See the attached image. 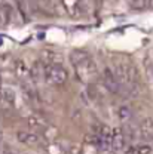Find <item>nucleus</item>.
Listing matches in <instances>:
<instances>
[{
	"mask_svg": "<svg viewBox=\"0 0 153 154\" xmlns=\"http://www.w3.org/2000/svg\"><path fill=\"white\" fill-rule=\"evenodd\" d=\"M70 61H72V65L75 68L77 79L80 82L92 85V82H95L97 77L100 76L97 64L94 62V59L88 55V52H85V51H73L70 54Z\"/></svg>",
	"mask_w": 153,
	"mask_h": 154,
	"instance_id": "nucleus-1",
	"label": "nucleus"
},
{
	"mask_svg": "<svg viewBox=\"0 0 153 154\" xmlns=\"http://www.w3.org/2000/svg\"><path fill=\"white\" fill-rule=\"evenodd\" d=\"M67 70L62 65H45V79L51 85H64L67 82Z\"/></svg>",
	"mask_w": 153,
	"mask_h": 154,
	"instance_id": "nucleus-2",
	"label": "nucleus"
},
{
	"mask_svg": "<svg viewBox=\"0 0 153 154\" xmlns=\"http://www.w3.org/2000/svg\"><path fill=\"white\" fill-rule=\"evenodd\" d=\"M103 83H104L106 89L109 92H112V94H116V95L125 94L123 92V88L116 80L115 74H113V70H110V68H104V71H103Z\"/></svg>",
	"mask_w": 153,
	"mask_h": 154,
	"instance_id": "nucleus-3",
	"label": "nucleus"
},
{
	"mask_svg": "<svg viewBox=\"0 0 153 154\" xmlns=\"http://www.w3.org/2000/svg\"><path fill=\"white\" fill-rule=\"evenodd\" d=\"M62 59H64L62 55L54 51H42V55H40V61L45 65H61Z\"/></svg>",
	"mask_w": 153,
	"mask_h": 154,
	"instance_id": "nucleus-4",
	"label": "nucleus"
},
{
	"mask_svg": "<svg viewBox=\"0 0 153 154\" xmlns=\"http://www.w3.org/2000/svg\"><path fill=\"white\" fill-rule=\"evenodd\" d=\"M17 138L21 144H25V145H37L40 144V136L37 134H33V132H25V131H19L17 134Z\"/></svg>",
	"mask_w": 153,
	"mask_h": 154,
	"instance_id": "nucleus-5",
	"label": "nucleus"
},
{
	"mask_svg": "<svg viewBox=\"0 0 153 154\" xmlns=\"http://www.w3.org/2000/svg\"><path fill=\"white\" fill-rule=\"evenodd\" d=\"M125 147V132L120 128H115L112 134V148L115 151H119Z\"/></svg>",
	"mask_w": 153,
	"mask_h": 154,
	"instance_id": "nucleus-6",
	"label": "nucleus"
},
{
	"mask_svg": "<svg viewBox=\"0 0 153 154\" xmlns=\"http://www.w3.org/2000/svg\"><path fill=\"white\" fill-rule=\"evenodd\" d=\"M62 6L65 12L72 17H77L82 14V0H62Z\"/></svg>",
	"mask_w": 153,
	"mask_h": 154,
	"instance_id": "nucleus-7",
	"label": "nucleus"
},
{
	"mask_svg": "<svg viewBox=\"0 0 153 154\" xmlns=\"http://www.w3.org/2000/svg\"><path fill=\"white\" fill-rule=\"evenodd\" d=\"M140 135L146 139H153V119L146 117L140 122Z\"/></svg>",
	"mask_w": 153,
	"mask_h": 154,
	"instance_id": "nucleus-8",
	"label": "nucleus"
},
{
	"mask_svg": "<svg viewBox=\"0 0 153 154\" xmlns=\"http://www.w3.org/2000/svg\"><path fill=\"white\" fill-rule=\"evenodd\" d=\"M27 125L31 128V129H36V131H45L49 125L46 123L45 119H42L40 116H30L27 119Z\"/></svg>",
	"mask_w": 153,
	"mask_h": 154,
	"instance_id": "nucleus-9",
	"label": "nucleus"
},
{
	"mask_svg": "<svg viewBox=\"0 0 153 154\" xmlns=\"http://www.w3.org/2000/svg\"><path fill=\"white\" fill-rule=\"evenodd\" d=\"M30 74L34 80H40L42 77H45V64L42 61H36L30 68Z\"/></svg>",
	"mask_w": 153,
	"mask_h": 154,
	"instance_id": "nucleus-10",
	"label": "nucleus"
},
{
	"mask_svg": "<svg viewBox=\"0 0 153 154\" xmlns=\"http://www.w3.org/2000/svg\"><path fill=\"white\" fill-rule=\"evenodd\" d=\"M15 74H17L18 77H21V79L31 76V74H30L28 67H27V65H25V62H24V61H21V59H18V61L15 62Z\"/></svg>",
	"mask_w": 153,
	"mask_h": 154,
	"instance_id": "nucleus-11",
	"label": "nucleus"
},
{
	"mask_svg": "<svg viewBox=\"0 0 153 154\" xmlns=\"http://www.w3.org/2000/svg\"><path fill=\"white\" fill-rule=\"evenodd\" d=\"M131 116H132V111H131V108H129L128 105H120V107L117 108V117H119V120H120L122 123L129 122Z\"/></svg>",
	"mask_w": 153,
	"mask_h": 154,
	"instance_id": "nucleus-12",
	"label": "nucleus"
},
{
	"mask_svg": "<svg viewBox=\"0 0 153 154\" xmlns=\"http://www.w3.org/2000/svg\"><path fill=\"white\" fill-rule=\"evenodd\" d=\"M0 94H2V99L8 104H14L15 102V92L9 88H2L0 89Z\"/></svg>",
	"mask_w": 153,
	"mask_h": 154,
	"instance_id": "nucleus-13",
	"label": "nucleus"
},
{
	"mask_svg": "<svg viewBox=\"0 0 153 154\" xmlns=\"http://www.w3.org/2000/svg\"><path fill=\"white\" fill-rule=\"evenodd\" d=\"M42 134H43V136H45V139H46V141L52 142V141L58 136V131H57V128H54V126H51V125H49L45 131H42Z\"/></svg>",
	"mask_w": 153,
	"mask_h": 154,
	"instance_id": "nucleus-14",
	"label": "nucleus"
},
{
	"mask_svg": "<svg viewBox=\"0 0 153 154\" xmlns=\"http://www.w3.org/2000/svg\"><path fill=\"white\" fill-rule=\"evenodd\" d=\"M9 21V8L5 5L0 8V27H3Z\"/></svg>",
	"mask_w": 153,
	"mask_h": 154,
	"instance_id": "nucleus-15",
	"label": "nucleus"
},
{
	"mask_svg": "<svg viewBox=\"0 0 153 154\" xmlns=\"http://www.w3.org/2000/svg\"><path fill=\"white\" fill-rule=\"evenodd\" d=\"M135 151H137V154H150L152 147L149 144H138V145H135Z\"/></svg>",
	"mask_w": 153,
	"mask_h": 154,
	"instance_id": "nucleus-16",
	"label": "nucleus"
},
{
	"mask_svg": "<svg viewBox=\"0 0 153 154\" xmlns=\"http://www.w3.org/2000/svg\"><path fill=\"white\" fill-rule=\"evenodd\" d=\"M82 154H98V148L95 145H91V144H85L82 147Z\"/></svg>",
	"mask_w": 153,
	"mask_h": 154,
	"instance_id": "nucleus-17",
	"label": "nucleus"
},
{
	"mask_svg": "<svg viewBox=\"0 0 153 154\" xmlns=\"http://www.w3.org/2000/svg\"><path fill=\"white\" fill-rule=\"evenodd\" d=\"M146 73H147L150 83L153 85V62H150L149 59H146Z\"/></svg>",
	"mask_w": 153,
	"mask_h": 154,
	"instance_id": "nucleus-18",
	"label": "nucleus"
},
{
	"mask_svg": "<svg viewBox=\"0 0 153 154\" xmlns=\"http://www.w3.org/2000/svg\"><path fill=\"white\" fill-rule=\"evenodd\" d=\"M67 154H82V145L72 144L70 148H69V151H67Z\"/></svg>",
	"mask_w": 153,
	"mask_h": 154,
	"instance_id": "nucleus-19",
	"label": "nucleus"
},
{
	"mask_svg": "<svg viewBox=\"0 0 153 154\" xmlns=\"http://www.w3.org/2000/svg\"><path fill=\"white\" fill-rule=\"evenodd\" d=\"M15 2H17V5H18L19 11L24 14V12L27 11V2H25V0H15Z\"/></svg>",
	"mask_w": 153,
	"mask_h": 154,
	"instance_id": "nucleus-20",
	"label": "nucleus"
},
{
	"mask_svg": "<svg viewBox=\"0 0 153 154\" xmlns=\"http://www.w3.org/2000/svg\"><path fill=\"white\" fill-rule=\"evenodd\" d=\"M125 154H137V151H135V147H129V148L125 151Z\"/></svg>",
	"mask_w": 153,
	"mask_h": 154,
	"instance_id": "nucleus-21",
	"label": "nucleus"
},
{
	"mask_svg": "<svg viewBox=\"0 0 153 154\" xmlns=\"http://www.w3.org/2000/svg\"><path fill=\"white\" fill-rule=\"evenodd\" d=\"M146 8H153V0H146Z\"/></svg>",
	"mask_w": 153,
	"mask_h": 154,
	"instance_id": "nucleus-22",
	"label": "nucleus"
},
{
	"mask_svg": "<svg viewBox=\"0 0 153 154\" xmlns=\"http://www.w3.org/2000/svg\"><path fill=\"white\" fill-rule=\"evenodd\" d=\"M94 2H95V3H101V0H94Z\"/></svg>",
	"mask_w": 153,
	"mask_h": 154,
	"instance_id": "nucleus-23",
	"label": "nucleus"
},
{
	"mask_svg": "<svg viewBox=\"0 0 153 154\" xmlns=\"http://www.w3.org/2000/svg\"><path fill=\"white\" fill-rule=\"evenodd\" d=\"M109 154H116L115 151H109Z\"/></svg>",
	"mask_w": 153,
	"mask_h": 154,
	"instance_id": "nucleus-24",
	"label": "nucleus"
},
{
	"mask_svg": "<svg viewBox=\"0 0 153 154\" xmlns=\"http://www.w3.org/2000/svg\"><path fill=\"white\" fill-rule=\"evenodd\" d=\"M0 101H3V99H2V94H0Z\"/></svg>",
	"mask_w": 153,
	"mask_h": 154,
	"instance_id": "nucleus-25",
	"label": "nucleus"
},
{
	"mask_svg": "<svg viewBox=\"0 0 153 154\" xmlns=\"http://www.w3.org/2000/svg\"><path fill=\"white\" fill-rule=\"evenodd\" d=\"M0 85H2V77H0Z\"/></svg>",
	"mask_w": 153,
	"mask_h": 154,
	"instance_id": "nucleus-26",
	"label": "nucleus"
},
{
	"mask_svg": "<svg viewBox=\"0 0 153 154\" xmlns=\"http://www.w3.org/2000/svg\"><path fill=\"white\" fill-rule=\"evenodd\" d=\"M2 2H3V0H0V5H2Z\"/></svg>",
	"mask_w": 153,
	"mask_h": 154,
	"instance_id": "nucleus-27",
	"label": "nucleus"
}]
</instances>
